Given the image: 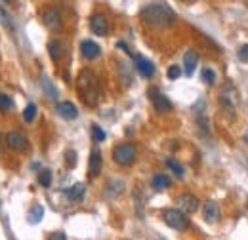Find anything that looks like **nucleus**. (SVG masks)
I'll list each match as a JSON object with an SVG mask.
<instances>
[{"instance_id": "1", "label": "nucleus", "mask_w": 248, "mask_h": 240, "mask_svg": "<svg viewBox=\"0 0 248 240\" xmlns=\"http://www.w3.org/2000/svg\"><path fill=\"white\" fill-rule=\"evenodd\" d=\"M140 17L153 29H168L176 23V12L166 2H149L141 8Z\"/></svg>"}, {"instance_id": "2", "label": "nucleus", "mask_w": 248, "mask_h": 240, "mask_svg": "<svg viewBox=\"0 0 248 240\" xmlns=\"http://www.w3.org/2000/svg\"><path fill=\"white\" fill-rule=\"evenodd\" d=\"M77 88H78L80 99L84 101V105L95 107L99 103L101 91H99V84H97V76L93 75L90 69L80 71V75L77 78Z\"/></svg>"}, {"instance_id": "3", "label": "nucleus", "mask_w": 248, "mask_h": 240, "mask_svg": "<svg viewBox=\"0 0 248 240\" xmlns=\"http://www.w3.org/2000/svg\"><path fill=\"white\" fill-rule=\"evenodd\" d=\"M162 219L168 227H172L174 231H187L189 229V219L184 211H180L178 208H168L162 211Z\"/></svg>"}, {"instance_id": "4", "label": "nucleus", "mask_w": 248, "mask_h": 240, "mask_svg": "<svg viewBox=\"0 0 248 240\" xmlns=\"http://www.w3.org/2000/svg\"><path fill=\"white\" fill-rule=\"evenodd\" d=\"M136 156H138V150L132 143H121L113 149V160L119 166H132L136 162Z\"/></svg>"}, {"instance_id": "5", "label": "nucleus", "mask_w": 248, "mask_h": 240, "mask_svg": "<svg viewBox=\"0 0 248 240\" xmlns=\"http://www.w3.org/2000/svg\"><path fill=\"white\" fill-rule=\"evenodd\" d=\"M42 21H44V25H46L48 29L54 30V32H60V30L63 29L62 12H60L58 8H54V6H50V8L44 10V14H42Z\"/></svg>"}, {"instance_id": "6", "label": "nucleus", "mask_w": 248, "mask_h": 240, "mask_svg": "<svg viewBox=\"0 0 248 240\" xmlns=\"http://www.w3.org/2000/svg\"><path fill=\"white\" fill-rule=\"evenodd\" d=\"M149 97H151V101H153V107H155L156 113L164 115V113H170V111H172V101H170L164 93H160L156 88H151V90H149Z\"/></svg>"}, {"instance_id": "7", "label": "nucleus", "mask_w": 248, "mask_h": 240, "mask_svg": "<svg viewBox=\"0 0 248 240\" xmlns=\"http://www.w3.org/2000/svg\"><path fill=\"white\" fill-rule=\"evenodd\" d=\"M6 145L12 150L21 152V150L29 149V139H27L21 132H8V134H6Z\"/></svg>"}, {"instance_id": "8", "label": "nucleus", "mask_w": 248, "mask_h": 240, "mask_svg": "<svg viewBox=\"0 0 248 240\" xmlns=\"http://www.w3.org/2000/svg\"><path fill=\"white\" fill-rule=\"evenodd\" d=\"M176 202H178V206H180L178 210L184 211L186 215L187 213H195V211L199 210V204H201V202H199V198H197L195 195H191V193H184V195H180Z\"/></svg>"}, {"instance_id": "9", "label": "nucleus", "mask_w": 248, "mask_h": 240, "mask_svg": "<svg viewBox=\"0 0 248 240\" xmlns=\"http://www.w3.org/2000/svg\"><path fill=\"white\" fill-rule=\"evenodd\" d=\"M90 29L97 36H107V32H109V21H107V17L103 14H93L92 17H90Z\"/></svg>"}, {"instance_id": "10", "label": "nucleus", "mask_w": 248, "mask_h": 240, "mask_svg": "<svg viewBox=\"0 0 248 240\" xmlns=\"http://www.w3.org/2000/svg\"><path fill=\"white\" fill-rule=\"evenodd\" d=\"M101 164H103V158H101V150L97 147H93L90 152V160H88V178L95 180L101 172Z\"/></svg>"}, {"instance_id": "11", "label": "nucleus", "mask_w": 248, "mask_h": 240, "mask_svg": "<svg viewBox=\"0 0 248 240\" xmlns=\"http://www.w3.org/2000/svg\"><path fill=\"white\" fill-rule=\"evenodd\" d=\"M80 54H82L84 60L93 61L101 56V48H99V44L93 42V40H82V42H80Z\"/></svg>"}, {"instance_id": "12", "label": "nucleus", "mask_w": 248, "mask_h": 240, "mask_svg": "<svg viewBox=\"0 0 248 240\" xmlns=\"http://www.w3.org/2000/svg\"><path fill=\"white\" fill-rule=\"evenodd\" d=\"M56 111H58V115L65 120H75L78 117V109H77L71 101H62V103H58Z\"/></svg>"}, {"instance_id": "13", "label": "nucleus", "mask_w": 248, "mask_h": 240, "mask_svg": "<svg viewBox=\"0 0 248 240\" xmlns=\"http://www.w3.org/2000/svg\"><path fill=\"white\" fill-rule=\"evenodd\" d=\"M136 69H138V73H140L143 78H151V76L155 75V65L149 60L141 58V56H136Z\"/></svg>"}, {"instance_id": "14", "label": "nucleus", "mask_w": 248, "mask_h": 240, "mask_svg": "<svg viewBox=\"0 0 248 240\" xmlns=\"http://www.w3.org/2000/svg\"><path fill=\"white\" fill-rule=\"evenodd\" d=\"M65 52H67L65 42L58 40V38H54V40L48 42V54H50V58L54 61H62V58L65 56Z\"/></svg>"}, {"instance_id": "15", "label": "nucleus", "mask_w": 248, "mask_h": 240, "mask_svg": "<svg viewBox=\"0 0 248 240\" xmlns=\"http://www.w3.org/2000/svg\"><path fill=\"white\" fill-rule=\"evenodd\" d=\"M65 195H67V198L71 202H80L84 198V195H86V185L84 183H75L73 187H69L65 191Z\"/></svg>"}, {"instance_id": "16", "label": "nucleus", "mask_w": 248, "mask_h": 240, "mask_svg": "<svg viewBox=\"0 0 248 240\" xmlns=\"http://www.w3.org/2000/svg\"><path fill=\"white\" fill-rule=\"evenodd\" d=\"M204 219L208 221V223H217L219 221V206H217L216 202H212V200H208V202H204Z\"/></svg>"}, {"instance_id": "17", "label": "nucleus", "mask_w": 248, "mask_h": 240, "mask_svg": "<svg viewBox=\"0 0 248 240\" xmlns=\"http://www.w3.org/2000/svg\"><path fill=\"white\" fill-rule=\"evenodd\" d=\"M199 63V54L195 50H187L186 56H184V67H186V75L191 76L195 73V67Z\"/></svg>"}, {"instance_id": "18", "label": "nucleus", "mask_w": 248, "mask_h": 240, "mask_svg": "<svg viewBox=\"0 0 248 240\" xmlns=\"http://www.w3.org/2000/svg\"><path fill=\"white\" fill-rule=\"evenodd\" d=\"M151 185H153V189H156V191H164V189H168L172 185V180L168 176H164V174H156L155 178H153V181H151Z\"/></svg>"}, {"instance_id": "19", "label": "nucleus", "mask_w": 248, "mask_h": 240, "mask_svg": "<svg viewBox=\"0 0 248 240\" xmlns=\"http://www.w3.org/2000/svg\"><path fill=\"white\" fill-rule=\"evenodd\" d=\"M42 215H44V208L40 204H34L31 210H29V213H27V219H29L31 225H34V223H38L42 219Z\"/></svg>"}, {"instance_id": "20", "label": "nucleus", "mask_w": 248, "mask_h": 240, "mask_svg": "<svg viewBox=\"0 0 248 240\" xmlns=\"http://www.w3.org/2000/svg\"><path fill=\"white\" fill-rule=\"evenodd\" d=\"M124 181H119V180H113L109 181V185H107V193L111 195V196H119V195H123L124 193Z\"/></svg>"}, {"instance_id": "21", "label": "nucleus", "mask_w": 248, "mask_h": 240, "mask_svg": "<svg viewBox=\"0 0 248 240\" xmlns=\"http://www.w3.org/2000/svg\"><path fill=\"white\" fill-rule=\"evenodd\" d=\"M0 21H2V25L4 27H8V29H14V21H12V15L6 12V8L0 4Z\"/></svg>"}, {"instance_id": "22", "label": "nucleus", "mask_w": 248, "mask_h": 240, "mask_svg": "<svg viewBox=\"0 0 248 240\" xmlns=\"http://www.w3.org/2000/svg\"><path fill=\"white\" fill-rule=\"evenodd\" d=\"M42 86H44V90H46V93H48L50 99H58V90L54 88V84H52L46 76H42Z\"/></svg>"}, {"instance_id": "23", "label": "nucleus", "mask_w": 248, "mask_h": 240, "mask_svg": "<svg viewBox=\"0 0 248 240\" xmlns=\"http://www.w3.org/2000/svg\"><path fill=\"white\" fill-rule=\"evenodd\" d=\"M166 166H168V168H170L178 178H184V168H182V164H180V162H176L174 158H168V160H166Z\"/></svg>"}, {"instance_id": "24", "label": "nucleus", "mask_w": 248, "mask_h": 240, "mask_svg": "<svg viewBox=\"0 0 248 240\" xmlns=\"http://www.w3.org/2000/svg\"><path fill=\"white\" fill-rule=\"evenodd\" d=\"M10 109H14V101H12V97L6 95V93H0V111L6 113V111H10Z\"/></svg>"}, {"instance_id": "25", "label": "nucleus", "mask_w": 248, "mask_h": 240, "mask_svg": "<svg viewBox=\"0 0 248 240\" xmlns=\"http://www.w3.org/2000/svg\"><path fill=\"white\" fill-rule=\"evenodd\" d=\"M38 183H40L42 187H50V185H52V172H50V170H42V172L38 174Z\"/></svg>"}, {"instance_id": "26", "label": "nucleus", "mask_w": 248, "mask_h": 240, "mask_svg": "<svg viewBox=\"0 0 248 240\" xmlns=\"http://www.w3.org/2000/svg\"><path fill=\"white\" fill-rule=\"evenodd\" d=\"M36 117V105L34 103H29L27 107H25V111H23V120L25 122H32Z\"/></svg>"}, {"instance_id": "27", "label": "nucleus", "mask_w": 248, "mask_h": 240, "mask_svg": "<svg viewBox=\"0 0 248 240\" xmlns=\"http://www.w3.org/2000/svg\"><path fill=\"white\" fill-rule=\"evenodd\" d=\"M65 166L71 170V168H75L77 166V152L73 149H69L65 152Z\"/></svg>"}, {"instance_id": "28", "label": "nucleus", "mask_w": 248, "mask_h": 240, "mask_svg": "<svg viewBox=\"0 0 248 240\" xmlns=\"http://www.w3.org/2000/svg\"><path fill=\"white\" fill-rule=\"evenodd\" d=\"M92 135L95 141H105V137H107V134L103 132V128H99L97 124H93L92 126Z\"/></svg>"}, {"instance_id": "29", "label": "nucleus", "mask_w": 248, "mask_h": 240, "mask_svg": "<svg viewBox=\"0 0 248 240\" xmlns=\"http://www.w3.org/2000/svg\"><path fill=\"white\" fill-rule=\"evenodd\" d=\"M202 80H204L206 84H214V82H216V73H214L212 69H204V71H202Z\"/></svg>"}, {"instance_id": "30", "label": "nucleus", "mask_w": 248, "mask_h": 240, "mask_svg": "<svg viewBox=\"0 0 248 240\" xmlns=\"http://www.w3.org/2000/svg\"><path fill=\"white\" fill-rule=\"evenodd\" d=\"M180 75H182V69H180L178 65H172V67H168V73H166V76H168L170 80H176V78H180Z\"/></svg>"}, {"instance_id": "31", "label": "nucleus", "mask_w": 248, "mask_h": 240, "mask_svg": "<svg viewBox=\"0 0 248 240\" xmlns=\"http://www.w3.org/2000/svg\"><path fill=\"white\" fill-rule=\"evenodd\" d=\"M239 60L243 61V63H248V44L241 46V50H239Z\"/></svg>"}, {"instance_id": "32", "label": "nucleus", "mask_w": 248, "mask_h": 240, "mask_svg": "<svg viewBox=\"0 0 248 240\" xmlns=\"http://www.w3.org/2000/svg\"><path fill=\"white\" fill-rule=\"evenodd\" d=\"M48 240H67V237H65V233H62V231H56V233L50 235Z\"/></svg>"}, {"instance_id": "33", "label": "nucleus", "mask_w": 248, "mask_h": 240, "mask_svg": "<svg viewBox=\"0 0 248 240\" xmlns=\"http://www.w3.org/2000/svg\"><path fill=\"white\" fill-rule=\"evenodd\" d=\"M117 48H121V50H124V52H126V54H128L130 58H136V54H134V52H132V50H130V48H128V46H126L124 42H119V44H117Z\"/></svg>"}, {"instance_id": "34", "label": "nucleus", "mask_w": 248, "mask_h": 240, "mask_svg": "<svg viewBox=\"0 0 248 240\" xmlns=\"http://www.w3.org/2000/svg\"><path fill=\"white\" fill-rule=\"evenodd\" d=\"M0 143H2V137H0Z\"/></svg>"}, {"instance_id": "35", "label": "nucleus", "mask_w": 248, "mask_h": 240, "mask_svg": "<svg viewBox=\"0 0 248 240\" xmlns=\"http://www.w3.org/2000/svg\"><path fill=\"white\" fill-rule=\"evenodd\" d=\"M158 240H162V239H158Z\"/></svg>"}]
</instances>
